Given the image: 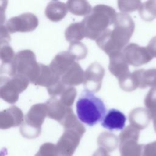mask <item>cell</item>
I'll list each match as a JSON object with an SVG mask.
<instances>
[{"instance_id": "obj_15", "label": "cell", "mask_w": 156, "mask_h": 156, "mask_svg": "<svg viewBox=\"0 0 156 156\" xmlns=\"http://www.w3.org/2000/svg\"><path fill=\"white\" fill-rule=\"evenodd\" d=\"M68 11L65 3L60 1H51L45 9V15L51 21L57 22L61 21L66 15Z\"/></svg>"}, {"instance_id": "obj_1", "label": "cell", "mask_w": 156, "mask_h": 156, "mask_svg": "<svg viewBox=\"0 0 156 156\" xmlns=\"http://www.w3.org/2000/svg\"><path fill=\"white\" fill-rule=\"evenodd\" d=\"M116 16L115 9L110 6L104 4L94 6L82 21L86 38L96 40L109 26L114 23Z\"/></svg>"}, {"instance_id": "obj_19", "label": "cell", "mask_w": 156, "mask_h": 156, "mask_svg": "<svg viewBox=\"0 0 156 156\" xmlns=\"http://www.w3.org/2000/svg\"><path fill=\"white\" fill-rule=\"evenodd\" d=\"M68 51L75 57L76 60L84 59L88 53L87 47L79 41L71 43Z\"/></svg>"}, {"instance_id": "obj_18", "label": "cell", "mask_w": 156, "mask_h": 156, "mask_svg": "<svg viewBox=\"0 0 156 156\" xmlns=\"http://www.w3.org/2000/svg\"><path fill=\"white\" fill-rule=\"evenodd\" d=\"M68 10L75 15H88L92 8L90 3L85 0H70L66 2Z\"/></svg>"}, {"instance_id": "obj_23", "label": "cell", "mask_w": 156, "mask_h": 156, "mask_svg": "<svg viewBox=\"0 0 156 156\" xmlns=\"http://www.w3.org/2000/svg\"><path fill=\"white\" fill-rule=\"evenodd\" d=\"M0 43L1 46L9 44V41H10V36L9 35V32L5 26L1 25L0 27Z\"/></svg>"}, {"instance_id": "obj_12", "label": "cell", "mask_w": 156, "mask_h": 156, "mask_svg": "<svg viewBox=\"0 0 156 156\" xmlns=\"http://www.w3.org/2000/svg\"><path fill=\"white\" fill-rule=\"evenodd\" d=\"M48 110V117L61 123L66 116L71 107L65 106L60 99L51 98L46 102Z\"/></svg>"}, {"instance_id": "obj_6", "label": "cell", "mask_w": 156, "mask_h": 156, "mask_svg": "<svg viewBox=\"0 0 156 156\" xmlns=\"http://www.w3.org/2000/svg\"><path fill=\"white\" fill-rule=\"evenodd\" d=\"M12 63L15 75H23L32 83L40 67V63L37 62L34 52L29 49L20 51L15 54Z\"/></svg>"}, {"instance_id": "obj_21", "label": "cell", "mask_w": 156, "mask_h": 156, "mask_svg": "<svg viewBox=\"0 0 156 156\" xmlns=\"http://www.w3.org/2000/svg\"><path fill=\"white\" fill-rule=\"evenodd\" d=\"M15 55V54L13 50L10 46L9 44L1 46L0 57L2 63H6L11 62L13 60Z\"/></svg>"}, {"instance_id": "obj_7", "label": "cell", "mask_w": 156, "mask_h": 156, "mask_svg": "<svg viewBox=\"0 0 156 156\" xmlns=\"http://www.w3.org/2000/svg\"><path fill=\"white\" fill-rule=\"evenodd\" d=\"M38 25V20L34 14L24 13L9 19L5 27L10 33L28 32L35 30Z\"/></svg>"}, {"instance_id": "obj_2", "label": "cell", "mask_w": 156, "mask_h": 156, "mask_svg": "<svg viewBox=\"0 0 156 156\" xmlns=\"http://www.w3.org/2000/svg\"><path fill=\"white\" fill-rule=\"evenodd\" d=\"M76 112L79 120L89 126H93L105 117L106 108L104 102L93 93L83 90L76 103Z\"/></svg>"}, {"instance_id": "obj_17", "label": "cell", "mask_w": 156, "mask_h": 156, "mask_svg": "<svg viewBox=\"0 0 156 156\" xmlns=\"http://www.w3.org/2000/svg\"><path fill=\"white\" fill-rule=\"evenodd\" d=\"M65 36L66 41L72 43L79 41L85 37V28L82 22L71 24L66 29Z\"/></svg>"}, {"instance_id": "obj_11", "label": "cell", "mask_w": 156, "mask_h": 156, "mask_svg": "<svg viewBox=\"0 0 156 156\" xmlns=\"http://www.w3.org/2000/svg\"><path fill=\"white\" fill-rule=\"evenodd\" d=\"M126 117L121 111L116 109H111L105 115L101 126L109 130H122L126 124Z\"/></svg>"}, {"instance_id": "obj_8", "label": "cell", "mask_w": 156, "mask_h": 156, "mask_svg": "<svg viewBox=\"0 0 156 156\" xmlns=\"http://www.w3.org/2000/svg\"><path fill=\"white\" fill-rule=\"evenodd\" d=\"M104 74V68L99 63L94 62L90 65L85 71L83 85L85 90L92 93L99 91Z\"/></svg>"}, {"instance_id": "obj_16", "label": "cell", "mask_w": 156, "mask_h": 156, "mask_svg": "<svg viewBox=\"0 0 156 156\" xmlns=\"http://www.w3.org/2000/svg\"><path fill=\"white\" fill-rule=\"evenodd\" d=\"M108 56L110 58L108 66L110 72L114 76L119 78L125 75V73L127 69V66L122 54L120 52H116Z\"/></svg>"}, {"instance_id": "obj_9", "label": "cell", "mask_w": 156, "mask_h": 156, "mask_svg": "<svg viewBox=\"0 0 156 156\" xmlns=\"http://www.w3.org/2000/svg\"><path fill=\"white\" fill-rule=\"evenodd\" d=\"M23 121V112L16 106H11L0 113V127L2 129L18 126Z\"/></svg>"}, {"instance_id": "obj_13", "label": "cell", "mask_w": 156, "mask_h": 156, "mask_svg": "<svg viewBox=\"0 0 156 156\" xmlns=\"http://www.w3.org/2000/svg\"><path fill=\"white\" fill-rule=\"evenodd\" d=\"M60 80L61 77L56 74L49 66L40 63L38 74L32 83L36 85L46 87L47 88Z\"/></svg>"}, {"instance_id": "obj_22", "label": "cell", "mask_w": 156, "mask_h": 156, "mask_svg": "<svg viewBox=\"0 0 156 156\" xmlns=\"http://www.w3.org/2000/svg\"><path fill=\"white\" fill-rule=\"evenodd\" d=\"M65 88V85L60 80L52 86L47 88V90L48 94L52 96V98H55V96L58 95H61Z\"/></svg>"}, {"instance_id": "obj_5", "label": "cell", "mask_w": 156, "mask_h": 156, "mask_svg": "<svg viewBox=\"0 0 156 156\" xmlns=\"http://www.w3.org/2000/svg\"><path fill=\"white\" fill-rule=\"evenodd\" d=\"M30 81L24 76L16 74L9 77H0V96L5 102L13 104L18 100L19 94L24 91L29 85Z\"/></svg>"}, {"instance_id": "obj_4", "label": "cell", "mask_w": 156, "mask_h": 156, "mask_svg": "<svg viewBox=\"0 0 156 156\" xmlns=\"http://www.w3.org/2000/svg\"><path fill=\"white\" fill-rule=\"evenodd\" d=\"M48 116L46 104L38 103L33 105L24 116L21 127L22 135L27 138L37 136L41 132V126Z\"/></svg>"}, {"instance_id": "obj_14", "label": "cell", "mask_w": 156, "mask_h": 156, "mask_svg": "<svg viewBox=\"0 0 156 156\" xmlns=\"http://www.w3.org/2000/svg\"><path fill=\"white\" fill-rule=\"evenodd\" d=\"M85 79V72L80 65L75 62L71 68L61 77L62 82L69 87L79 85L83 83Z\"/></svg>"}, {"instance_id": "obj_3", "label": "cell", "mask_w": 156, "mask_h": 156, "mask_svg": "<svg viewBox=\"0 0 156 156\" xmlns=\"http://www.w3.org/2000/svg\"><path fill=\"white\" fill-rule=\"evenodd\" d=\"M126 21L123 14L117 13L113 23V29H108L96 40L99 48L108 55L116 52H120L125 44L127 39Z\"/></svg>"}, {"instance_id": "obj_10", "label": "cell", "mask_w": 156, "mask_h": 156, "mask_svg": "<svg viewBox=\"0 0 156 156\" xmlns=\"http://www.w3.org/2000/svg\"><path fill=\"white\" fill-rule=\"evenodd\" d=\"M75 57L68 51L57 54L52 59L49 67L60 77L76 62Z\"/></svg>"}, {"instance_id": "obj_20", "label": "cell", "mask_w": 156, "mask_h": 156, "mask_svg": "<svg viewBox=\"0 0 156 156\" xmlns=\"http://www.w3.org/2000/svg\"><path fill=\"white\" fill-rule=\"evenodd\" d=\"M77 95L76 89L73 87H66L61 94L60 101L66 107H71Z\"/></svg>"}]
</instances>
